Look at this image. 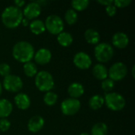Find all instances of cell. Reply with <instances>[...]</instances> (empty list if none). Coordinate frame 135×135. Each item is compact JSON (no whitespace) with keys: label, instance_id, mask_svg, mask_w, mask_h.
Returning a JSON list of instances; mask_svg holds the SVG:
<instances>
[{"label":"cell","instance_id":"1","mask_svg":"<svg viewBox=\"0 0 135 135\" xmlns=\"http://www.w3.org/2000/svg\"><path fill=\"white\" fill-rule=\"evenodd\" d=\"M35 54V49L32 44L28 41L17 42L12 49V55L15 60L19 62L26 63L31 62Z\"/></svg>","mask_w":135,"mask_h":135},{"label":"cell","instance_id":"2","mask_svg":"<svg viewBox=\"0 0 135 135\" xmlns=\"http://www.w3.org/2000/svg\"><path fill=\"white\" fill-rule=\"evenodd\" d=\"M23 17L24 16L21 9L13 5L6 7L1 14L2 22L4 26L11 29L18 27L21 25Z\"/></svg>","mask_w":135,"mask_h":135},{"label":"cell","instance_id":"3","mask_svg":"<svg viewBox=\"0 0 135 135\" xmlns=\"http://www.w3.org/2000/svg\"><path fill=\"white\" fill-rule=\"evenodd\" d=\"M35 85L40 92H49L55 86V81L51 73L41 70L35 76Z\"/></svg>","mask_w":135,"mask_h":135},{"label":"cell","instance_id":"4","mask_svg":"<svg viewBox=\"0 0 135 135\" xmlns=\"http://www.w3.org/2000/svg\"><path fill=\"white\" fill-rule=\"evenodd\" d=\"M104 99L107 108L113 112H119L126 106V100L124 97L116 92L105 93Z\"/></svg>","mask_w":135,"mask_h":135},{"label":"cell","instance_id":"5","mask_svg":"<svg viewBox=\"0 0 135 135\" xmlns=\"http://www.w3.org/2000/svg\"><path fill=\"white\" fill-rule=\"evenodd\" d=\"M114 55L113 47L106 42L99 43L94 48V56L100 63L109 62Z\"/></svg>","mask_w":135,"mask_h":135},{"label":"cell","instance_id":"6","mask_svg":"<svg viewBox=\"0 0 135 135\" xmlns=\"http://www.w3.org/2000/svg\"><path fill=\"white\" fill-rule=\"evenodd\" d=\"M46 30L52 35H59L64 29V21L61 17L51 14L47 17L44 21Z\"/></svg>","mask_w":135,"mask_h":135},{"label":"cell","instance_id":"7","mask_svg":"<svg viewBox=\"0 0 135 135\" xmlns=\"http://www.w3.org/2000/svg\"><path fill=\"white\" fill-rule=\"evenodd\" d=\"M2 85L7 92L18 93L23 88V81L19 76L15 74H9L3 78Z\"/></svg>","mask_w":135,"mask_h":135},{"label":"cell","instance_id":"8","mask_svg":"<svg viewBox=\"0 0 135 135\" xmlns=\"http://www.w3.org/2000/svg\"><path fill=\"white\" fill-rule=\"evenodd\" d=\"M81 102L78 99L66 98L61 103L60 108L63 115L67 116H72L76 115L81 109Z\"/></svg>","mask_w":135,"mask_h":135},{"label":"cell","instance_id":"9","mask_svg":"<svg viewBox=\"0 0 135 135\" xmlns=\"http://www.w3.org/2000/svg\"><path fill=\"white\" fill-rule=\"evenodd\" d=\"M127 66L122 62H115L108 70V78L114 81H119L124 79L127 74Z\"/></svg>","mask_w":135,"mask_h":135},{"label":"cell","instance_id":"10","mask_svg":"<svg viewBox=\"0 0 135 135\" xmlns=\"http://www.w3.org/2000/svg\"><path fill=\"white\" fill-rule=\"evenodd\" d=\"M73 62L74 66L80 70L89 69L93 63L90 55L84 51L76 53L73 58Z\"/></svg>","mask_w":135,"mask_h":135},{"label":"cell","instance_id":"11","mask_svg":"<svg viewBox=\"0 0 135 135\" xmlns=\"http://www.w3.org/2000/svg\"><path fill=\"white\" fill-rule=\"evenodd\" d=\"M23 16L28 20L36 19L41 13V6L37 2H30L24 6Z\"/></svg>","mask_w":135,"mask_h":135},{"label":"cell","instance_id":"12","mask_svg":"<svg viewBox=\"0 0 135 135\" xmlns=\"http://www.w3.org/2000/svg\"><path fill=\"white\" fill-rule=\"evenodd\" d=\"M51 51L46 47H41L39 50H37L33 56L35 62L41 66L49 63L51 60Z\"/></svg>","mask_w":135,"mask_h":135},{"label":"cell","instance_id":"13","mask_svg":"<svg viewBox=\"0 0 135 135\" xmlns=\"http://www.w3.org/2000/svg\"><path fill=\"white\" fill-rule=\"evenodd\" d=\"M129 36L125 32H115L112 38V43L113 46L119 49H123L127 47L129 44Z\"/></svg>","mask_w":135,"mask_h":135},{"label":"cell","instance_id":"14","mask_svg":"<svg viewBox=\"0 0 135 135\" xmlns=\"http://www.w3.org/2000/svg\"><path fill=\"white\" fill-rule=\"evenodd\" d=\"M44 119L40 115H34L29 119L27 127L28 130L32 133H37L40 131L44 126Z\"/></svg>","mask_w":135,"mask_h":135},{"label":"cell","instance_id":"15","mask_svg":"<svg viewBox=\"0 0 135 135\" xmlns=\"http://www.w3.org/2000/svg\"><path fill=\"white\" fill-rule=\"evenodd\" d=\"M15 105L21 110H27L31 105L30 97L25 93H18L14 98Z\"/></svg>","mask_w":135,"mask_h":135},{"label":"cell","instance_id":"16","mask_svg":"<svg viewBox=\"0 0 135 135\" xmlns=\"http://www.w3.org/2000/svg\"><path fill=\"white\" fill-rule=\"evenodd\" d=\"M67 92L70 98L74 99H78L79 97H82V95L85 93V88L82 84L80 82H73L71 83L68 89Z\"/></svg>","mask_w":135,"mask_h":135},{"label":"cell","instance_id":"17","mask_svg":"<svg viewBox=\"0 0 135 135\" xmlns=\"http://www.w3.org/2000/svg\"><path fill=\"white\" fill-rule=\"evenodd\" d=\"M93 77L100 81H104L108 78V69L102 63H97L94 65L92 69Z\"/></svg>","mask_w":135,"mask_h":135},{"label":"cell","instance_id":"18","mask_svg":"<svg viewBox=\"0 0 135 135\" xmlns=\"http://www.w3.org/2000/svg\"><path fill=\"white\" fill-rule=\"evenodd\" d=\"M13 112L12 103L6 99H0V119H6Z\"/></svg>","mask_w":135,"mask_h":135},{"label":"cell","instance_id":"19","mask_svg":"<svg viewBox=\"0 0 135 135\" xmlns=\"http://www.w3.org/2000/svg\"><path fill=\"white\" fill-rule=\"evenodd\" d=\"M84 36L87 43L89 44H97L100 40V35L99 32L94 28H88L84 33Z\"/></svg>","mask_w":135,"mask_h":135},{"label":"cell","instance_id":"20","mask_svg":"<svg viewBox=\"0 0 135 135\" xmlns=\"http://www.w3.org/2000/svg\"><path fill=\"white\" fill-rule=\"evenodd\" d=\"M29 29L35 35H40L46 31L44 21L40 19H34L29 23Z\"/></svg>","mask_w":135,"mask_h":135},{"label":"cell","instance_id":"21","mask_svg":"<svg viewBox=\"0 0 135 135\" xmlns=\"http://www.w3.org/2000/svg\"><path fill=\"white\" fill-rule=\"evenodd\" d=\"M104 104V99L100 94H95L89 100V106L93 110H99Z\"/></svg>","mask_w":135,"mask_h":135},{"label":"cell","instance_id":"22","mask_svg":"<svg viewBox=\"0 0 135 135\" xmlns=\"http://www.w3.org/2000/svg\"><path fill=\"white\" fill-rule=\"evenodd\" d=\"M74 38L73 36L67 32H62L59 35H57V41L58 43L64 47H67L70 46L73 43Z\"/></svg>","mask_w":135,"mask_h":135},{"label":"cell","instance_id":"23","mask_svg":"<svg viewBox=\"0 0 135 135\" xmlns=\"http://www.w3.org/2000/svg\"><path fill=\"white\" fill-rule=\"evenodd\" d=\"M108 132V127L104 123H95L92 129L90 135H107Z\"/></svg>","mask_w":135,"mask_h":135},{"label":"cell","instance_id":"24","mask_svg":"<svg viewBox=\"0 0 135 135\" xmlns=\"http://www.w3.org/2000/svg\"><path fill=\"white\" fill-rule=\"evenodd\" d=\"M23 71H24V74L28 78H33L38 73L37 66H36V63L32 62H28L26 63H24Z\"/></svg>","mask_w":135,"mask_h":135},{"label":"cell","instance_id":"25","mask_svg":"<svg viewBox=\"0 0 135 135\" xmlns=\"http://www.w3.org/2000/svg\"><path fill=\"white\" fill-rule=\"evenodd\" d=\"M78 18V13L72 8L67 9L65 13V16H64V19H65L66 22L70 25H74L77 22Z\"/></svg>","mask_w":135,"mask_h":135},{"label":"cell","instance_id":"26","mask_svg":"<svg viewBox=\"0 0 135 135\" xmlns=\"http://www.w3.org/2000/svg\"><path fill=\"white\" fill-rule=\"evenodd\" d=\"M58 95L52 92V91H49L47 92L44 96V102L46 105L47 106H53L55 105L57 101H58Z\"/></svg>","mask_w":135,"mask_h":135},{"label":"cell","instance_id":"27","mask_svg":"<svg viewBox=\"0 0 135 135\" xmlns=\"http://www.w3.org/2000/svg\"><path fill=\"white\" fill-rule=\"evenodd\" d=\"M89 5V0H74L71 2L72 9L77 11H82L85 9Z\"/></svg>","mask_w":135,"mask_h":135},{"label":"cell","instance_id":"28","mask_svg":"<svg viewBox=\"0 0 135 135\" xmlns=\"http://www.w3.org/2000/svg\"><path fill=\"white\" fill-rule=\"evenodd\" d=\"M115 81L110 78H106L101 82V89L106 93H111L115 88Z\"/></svg>","mask_w":135,"mask_h":135},{"label":"cell","instance_id":"29","mask_svg":"<svg viewBox=\"0 0 135 135\" xmlns=\"http://www.w3.org/2000/svg\"><path fill=\"white\" fill-rule=\"evenodd\" d=\"M10 66L6 63V62H2L0 63V75L3 78L8 76L9 74H10Z\"/></svg>","mask_w":135,"mask_h":135},{"label":"cell","instance_id":"30","mask_svg":"<svg viewBox=\"0 0 135 135\" xmlns=\"http://www.w3.org/2000/svg\"><path fill=\"white\" fill-rule=\"evenodd\" d=\"M131 0H114L113 4L116 8H126L131 3Z\"/></svg>","mask_w":135,"mask_h":135},{"label":"cell","instance_id":"31","mask_svg":"<svg viewBox=\"0 0 135 135\" xmlns=\"http://www.w3.org/2000/svg\"><path fill=\"white\" fill-rule=\"evenodd\" d=\"M10 122L7 119H0V131L6 132L10 128Z\"/></svg>","mask_w":135,"mask_h":135},{"label":"cell","instance_id":"32","mask_svg":"<svg viewBox=\"0 0 135 135\" xmlns=\"http://www.w3.org/2000/svg\"><path fill=\"white\" fill-rule=\"evenodd\" d=\"M105 11H106V13L109 17H113L117 13V8L115 6L114 4H112L108 6H105Z\"/></svg>","mask_w":135,"mask_h":135},{"label":"cell","instance_id":"33","mask_svg":"<svg viewBox=\"0 0 135 135\" xmlns=\"http://www.w3.org/2000/svg\"><path fill=\"white\" fill-rule=\"evenodd\" d=\"M13 3H14V6H15L16 7L20 8V9H21V7L25 6V4H26V2H25L24 0H16V1L13 2Z\"/></svg>","mask_w":135,"mask_h":135},{"label":"cell","instance_id":"34","mask_svg":"<svg viewBox=\"0 0 135 135\" xmlns=\"http://www.w3.org/2000/svg\"><path fill=\"white\" fill-rule=\"evenodd\" d=\"M97 2L99 4H101V5L104 6H108L109 5L113 4L114 0H99V1H97Z\"/></svg>","mask_w":135,"mask_h":135},{"label":"cell","instance_id":"35","mask_svg":"<svg viewBox=\"0 0 135 135\" xmlns=\"http://www.w3.org/2000/svg\"><path fill=\"white\" fill-rule=\"evenodd\" d=\"M29 20H28L27 18H25V17H23V19H22V21H21V24H22V25L24 26V27H26V26H28L29 25Z\"/></svg>","mask_w":135,"mask_h":135},{"label":"cell","instance_id":"36","mask_svg":"<svg viewBox=\"0 0 135 135\" xmlns=\"http://www.w3.org/2000/svg\"><path fill=\"white\" fill-rule=\"evenodd\" d=\"M134 70H135V66H132V69H131V72H132V77L134 78L135 74H134Z\"/></svg>","mask_w":135,"mask_h":135},{"label":"cell","instance_id":"37","mask_svg":"<svg viewBox=\"0 0 135 135\" xmlns=\"http://www.w3.org/2000/svg\"><path fill=\"white\" fill-rule=\"evenodd\" d=\"M2 93V83L0 82V96Z\"/></svg>","mask_w":135,"mask_h":135},{"label":"cell","instance_id":"38","mask_svg":"<svg viewBox=\"0 0 135 135\" xmlns=\"http://www.w3.org/2000/svg\"><path fill=\"white\" fill-rule=\"evenodd\" d=\"M80 135H90V134H89V133H86V132H82L81 134Z\"/></svg>","mask_w":135,"mask_h":135}]
</instances>
